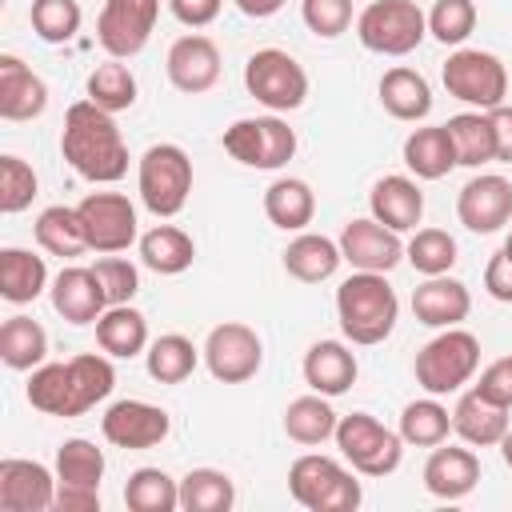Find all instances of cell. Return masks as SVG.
<instances>
[{
  "mask_svg": "<svg viewBox=\"0 0 512 512\" xmlns=\"http://www.w3.org/2000/svg\"><path fill=\"white\" fill-rule=\"evenodd\" d=\"M52 308L68 320V324H96L108 308V296H104V284L96 280L92 268H80V264H68L60 268V276L52 280Z\"/></svg>",
  "mask_w": 512,
  "mask_h": 512,
  "instance_id": "ffe728a7",
  "label": "cell"
},
{
  "mask_svg": "<svg viewBox=\"0 0 512 512\" xmlns=\"http://www.w3.org/2000/svg\"><path fill=\"white\" fill-rule=\"evenodd\" d=\"M200 352H204V364H208L212 380H220V384H244L264 364V344H260L256 328H248L240 320L216 324Z\"/></svg>",
  "mask_w": 512,
  "mask_h": 512,
  "instance_id": "4fadbf2b",
  "label": "cell"
},
{
  "mask_svg": "<svg viewBox=\"0 0 512 512\" xmlns=\"http://www.w3.org/2000/svg\"><path fill=\"white\" fill-rule=\"evenodd\" d=\"M484 292L500 304H512V260H508L504 248L492 252L488 264H484Z\"/></svg>",
  "mask_w": 512,
  "mask_h": 512,
  "instance_id": "816d5d0a",
  "label": "cell"
},
{
  "mask_svg": "<svg viewBox=\"0 0 512 512\" xmlns=\"http://www.w3.org/2000/svg\"><path fill=\"white\" fill-rule=\"evenodd\" d=\"M200 356H204V352H200L188 336H180V332H164V336H156V340L148 344V352H144V368H148V376H152L156 384H184V380L196 372Z\"/></svg>",
  "mask_w": 512,
  "mask_h": 512,
  "instance_id": "d590c367",
  "label": "cell"
},
{
  "mask_svg": "<svg viewBox=\"0 0 512 512\" xmlns=\"http://www.w3.org/2000/svg\"><path fill=\"white\" fill-rule=\"evenodd\" d=\"M500 456H504V464L512 468V428L504 432V440H500Z\"/></svg>",
  "mask_w": 512,
  "mask_h": 512,
  "instance_id": "6f0895ef",
  "label": "cell"
},
{
  "mask_svg": "<svg viewBox=\"0 0 512 512\" xmlns=\"http://www.w3.org/2000/svg\"><path fill=\"white\" fill-rule=\"evenodd\" d=\"M124 504L132 512H176L180 480H172L164 468H136L124 484Z\"/></svg>",
  "mask_w": 512,
  "mask_h": 512,
  "instance_id": "b9f144b4",
  "label": "cell"
},
{
  "mask_svg": "<svg viewBox=\"0 0 512 512\" xmlns=\"http://www.w3.org/2000/svg\"><path fill=\"white\" fill-rule=\"evenodd\" d=\"M404 164L416 180H444L456 168V148L444 124H428V128H412L404 136Z\"/></svg>",
  "mask_w": 512,
  "mask_h": 512,
  "instance_id": "83f0119b",
  "label": "cell"
},
{
  "mask_svg": "<svg viewBox=\"0 0 512 512\" xmlns=\"http://www.w3.org/2000/svg\"><path fill=\"white\" fill-rule=\"evenodd\" d=\"M428 32L440 44L460 48L476 32V4L472 0H436L428 12Z\"/></svg>",
  "mask_w": 512,
  "mask_h": 512,
  "instance_id": "bcb514c9",
  "label": "cell"
},
{
  "mask_svg": "<svg viewBox=\"0 0 512 512\" xmlns=\"http://www.w3.org/2000/svg\"><path fill=\"white\" fill-rule=\"evenodd\" d=\"M480 484V456L472 448H432V456L424 460V488L436 500H464L472 488Z\"/></svg>",
  "mask_w": 512,
  "mask_h": 512,
  "instance_id": "7402d4cb",
  "label": "cell"
},
{
  "mask_svg": "<svg viewBox=\"0 0 512 512\" xmlns=\"http://www.w3.org/2000/svg\"><path fill=\"white\" fill-rule=\"evenodd\" d=\"M196 260V244L184 228L176 224H156L140 236V264L152 268L156 276H180Z\"/></svg>",
  "mask_w": 512,
  "mask_h": 512,
  "instance_id": "1f68e13d",
  "label": "cell"
},
{
  "mask_svg": "<svg viewBox=\"0 0 512 512\" xmlns=\"http://www.w3.org/2000/svg\"><path fill=\"white\" fill-rule=\"evenodd\" d=\"M300 16L312 36L336 40L352 24V0H300Z\"/></svg>",
  "mask_w": 512,
  "mask_h": 512,
  "instance_id": "681fc988",
  "label": "cell"
},
{
  "mask_svg": "<svg viewBox=\"0 0 512 512\" xmlns=\"http://www.w3.org/2000/svg\"><path fill=\"white\" fill-rule=\"evenodd\" d=\"M104 468H108V460H104V452H100L92 440L72 436V440H64V444L56 448V480H60V484L100 488Z\"/></svg>",
  "mask_w": 512,
  "mask_h": 512,
  "instance_id": "7bdbcfd3",
  "label": "cell"
},
{
  "mask_svg": "<svg viewBox=\"0 0 512 512\" xmlns=\"http://www.w3.org/2000/svg\"><path fill=\"white\" fill-rule=\"evenodd\" d=\"M32 32L44 40V44H68L76 32H80V0H32Z\"/></svg>",
  "mask_w": 512,
  "mask_h": 512,
  "instance_id": "f6af8a7d",
  "label": "cell"
},
{
  "mask_svg": "<svg viewBox=\"0 0 512 512\" xmlns=\"http://www.w3.org/2000/svg\"><path fill=\"white\" fill-rule=\"evenodd\" d=\"M504 252H508V260H512V232L504 236Z\"/></svg>",
  "mask_w": 512,
  "mask_h": 512,
  "instance_id": "680465c9",
  "label": "cell"
},
{
  "mask_svg": "<svg viewBox=\"0 0 512 512\" xmlns=\"http://www.w3.org/2000/svg\"><path fill=\"white\" fill-rule=\"evenodd\" d=\"M264 216L280 232H304L316 216V192L296 176H280L264 188Z\"/></svg>",
  "mask_w": 512,
  "mask_h": 512,
  "instance_id": "4dcf8cb0",
  "label": "cell"
},
{
  "mask_svg": "<svg viewBox=\"0 0 512 512\" xmlns=\"http://www.w3.org/2000/svg\"><path fill=\"white\" fill-rule=\"evenodd\" d=\"M36 244L48 252V256H60V260H76L88 248V236H84V224H80V212L68 208V204H52L36 216Z\"/></svg>",
  "mask_w": 512,
  "mask_h": 512,
  "instance_id": "836d02e7",
  "label": "cell"
},
{
  "mask_svg": "<svg viewBox=\"0 0 512 512\" xmlns=\"http://www.w3.org/2000/svg\"><path fill=\"white\" fill-rule=\"evenodd\" d=\"M48 288L44 256L28 248H0V296L8 304H32Z\"/></svg>",
  "mask_w": 512,
  "mask_h": 512,
  "instance_id": "d6a6232c",
  "label": "cell"
},
{
  "mask_svg": "<svg viewBox=\"0 0 512 512\" xmlns=\"http://www.w3.org/2000/svg\"><path fill=\"white\" fill-rule=\"evenodd\" d=\"M456 216L468 232H500L512 220V180L500 172H480L472 176L460 196H456Z\"/></svg>",
  "mask_w": 512,
  "mask_h": 512,
  "instance_id": "2e32d148",
  "label": "cell"
},
{
  "mask_svg": "<svg viewBox=\"0 0 512 512\" xmlns=\"http://www.w3.org/2000/svg\"><path fill=\"white\" fill-rule=\"evenodd\" d=\"M344 264L340 256V240H328L320 232H300L288 248H284V272L300 284H320L332 280L336 268Z\"/></svg>",
  "mask_w": 512,
  "mask_h": 512,
  "instance_id": "f1b7e54d",
  "label": "cell"
},
{
  "mask_svg": "<svg viewBox=\"0 0 512 512\" xmlns=\"http://www.w3.org/2000/svg\"><path fill=\"white\" fill-rule=\"evenodd\" d=\"M284 4H288V0H236V8H240L244 16H252V20H268V16H276Z\"/></svg>",
  "mask_w": 512,
  "mask_h": 512,
  "instance_id": "9f6ffc18",
  "label": "cell"
},
{
  "mask_svg": "<svg viewBox=\"0 0 512 512\" xmlns=\"http://www.w3.org/2000/svg\"><path fill=\"white\" fill-rule=\"evenodd\" d=\"M440 80L448 96H456L476 112H492L508 96V68L496 52L484 48H456L440 68Z\"/></svg>",
  "mask_w": 512,
  "mask_h": 512,
  "instance_id": "9c48e42d",
  "label": "cell"
},
{
  "mask_svg": "<svg viewBox=\"0 0 512 512\" xmlns=\"http://www.w3.org/2000/svg\"><path fill=\"white\" fill-rule=\"evenodd\" d=\"M340 256L356 268V272H392L404 260V240L400 232L384 228L376 216H360L348 220L340 232Z\"/></svg>",
  "mask_w": 512,
  "mask_h": 512,
  "instance_id": "e0dca14e",
  "label": "cell"
},
{
  "mask_svg": "<svg viewBox=\"0 0 512 512\" xmlns=\"http://www.w3.org/2000/svg\"><path fill=\"white\" fill-rule=\"evenodd\" d=\"M376 92H380V104H384V112L392 120L416 124V120H424L432 112V88H428V80L416 68H404V64L388 68L380 76V88Z\"/></svg>",
  "mask_w": 512,
  "mask_h": 512,
  "instance_id": "4316f807",
  "label": "cell"
},
{
  "mask_svg": "<svg viewBox=\"0 0 512 512\" xmlns=\"http://www.w3.org/2000/svg\"><path fill=\"white\" fill-rule=\"evenodd\" d=\"M244 88L268 112H296L308 100V72L284 48H260L244 64Z\"/></svg>",
  "mask_w": 512,
  "mask_h": 512,
  "instance_id": "30bf717a",
  "label": "cell"
},
{
  "mask_svg": "<svg viewBox=\"0 0 512 512\" xmlns=\"http://www.w3.org/2000/svg\"><path fill=\"white\" fill-rule=\"evenodd\" d=\"M288 492L308 512H356L364 500L356 468H344L340 460L320 456V452H304L292 460Z\"/></svg>",
  "mask_w": 512,
  "mask_h": 512,
  "instance_id": "277c9868",
  "label": "cell"
},
{
  "mask_svg": "<svg viewBox=\"0 0 512 512\" xmlns=\"http://www.w3.org/2000/svg\"><path fill=\"white\" fill-rule=\"evenodd\" d=\"M156 16H160V0H104L96 16V40L108 56L132 60L152 40Z\"/></svg>",
  "mask_w": 512,
  "mask_h": 512,
  "instance_id": "5bb4252c",
  "label": "cell"
},
{
  "mask_svg": "<svg viewBox=\"0 0 512 512\" xmlns=\"http://www.w3.org/2000/svg\"><path fill=\"white\" fill-rule=\"evenodd\" d=\"M336 424H340V416H336V408L328 404V396H320V392L296 396V400L284 408V432H288V440H296V444H304V448L332 440V436H336Z\"/></svg>",
  "mask_w": 512,
  "mask_h": 512,
  "instance_id": "e575fe53",
  "label": "cell"
},
{
  "mask_svg": "<svg viewBox=\"0 0 512 512\" xmlns=\"http://www.w3.org/2000/svg\"><path fill=\"white\" fill-rule=\"evenodd\" d=\"M220 144L236 164L260 168V172H276L296 156V132L276 112L272 116H244V120L228 124Z\"/></svg>",
  "mask_w": 512,
  "mask_h": 512,
  "instance_id": "8fae6325",
  "label": "cell"
},
{
  "mask_svg": "<svg viewBox=\"0 0 512 512\" xmlns=\"http://www.w3.org/2000/svg\"><path fill=\"white\" fill-rule=\"evenodd\" d=\"M412 312L424 328H456L472 312V292L456 276H424L412 292Z\"/></svg>",
  "mask_w": 512,
  "mask_h": 512,
  "instance_id": "44dd1931",
  "label": "cell"
},
{
  "mask_svg": "<svg viewBox=\"0 0 512 512\" xmlns=\"http://www.w3.org/2000/svg\"><path fill=\"white\" fill-rule=\"evenodd\" d=\"M168 8H172V16H176L180 24H188V28H208V24L220 16L224 0H168Z\"/></svg>",
  "mask_w": 512,
  "mask_h": 512,
  "instance_id": "f5cc1de1",
  "label": "cell"
},
{
  "mask_svg": "<svg viewBox=\"0 0 512 512\" xmlns=\"http://www.w3.org/2000/svg\"><path fill=\"white\" fill-rule=\"evenodd\" d=\"M236 504V484L220 468H192L180 476V508L184 512H228Z\"/></svg>",
  "mask_w": 512,
  "mask_h": 512,
  "instance_id": "f35d334b",
  "label": "cell"
},
{
  "mask_svg": "<svg viewBox=\"0 0 512 512\" xmlns=\"http://www.w3.org/2000/svg\"><path fill=\"white\" fill-rule=\"evenodd\" d=\"M164 68H168V80H172L176 92L200 96L220 80V48H216V40H208L200 32H188V36L172 40Z\"/></svg>",
  "mask_w": 512,
  "mask_h": 512,
  "instance_id": "d6986e66",
  "label": "cell"
},
{
  "mask_svg": "<svg viewBox=\"0 0 512 512\" xmlns=\"http://www.w3.org/2000/svg\"><path fill=\"white\" fill-rule=\"evenodd\" d=\"M476 392H480L484 400L500 404V408H512V356H500V360H492V364L480 372V380H476Z\"/></svg>",
  "mask_w": 512,
  "mask_h": 512,
  "instance_id": "f907efd6",
  "label": "cell"
},
{
  "mask_svg": "<svg viewBox=\"0 0 512 512\" xmlns=\"http://www.w3.org/2000/svg\"><path fill=\"white\" fill-rule=\"evenodd\" d=\"M480 368V340L468 328H444L440 336H432L420 352H416V384L428 396H448L460 392Z\"/></svg>",
  "mask_w": 512,
  "mask_h": 512,
  "instance_id": "5b68a950",
  "label": "cell"
},
{
  "mask_svg": "<svg viewBox=\"0 0 512 512\" xmlns=\"http://www.w3.org/2000/svg\"><path fill=\"white\" fill-rule=\"evenodd\" d=\"M48 108V84L12 52L0 56V116L36 120Z\"/></svg>",
  "mask_w": 512,
  "mask_h": 512,
  "instance_id": "cb8c5ba5",
  "label": "cell"
},
{
  "mask_svg": "<svg viewBox=\"0 0 512 512\" xmlns=\"http://www.w3.org/2000/svg\"><path fill=\"white\" fill-rule=\"evenodd\" d=\"M92 272H96V280L104 284V296H108V304H132V296L140 292V272H136V264L132 260H124V256H100L96 264H92Z\"/></svg>",
  "mask_w": 512,
  "mask_h": 512,
  "instance_id": "c3c4849f",
  "label": "cell"
},
{
  "mask_svg": "<svg viewBox=\"0 0 512 512\" xmlns=\"http://www.w3.org/2000/svg\"><path fill=\"white\" fill-rule=\"evenodd\" d=\"M336 320L352 344H384L400 320L396 288L384 280V272H352L336 288Z\"/></svg>",
  "mask_w": 512,
  "mask_h": 512,
  "instance_id": "3957f363",
  "label": "cell"
},
{
  "mask_svg": "<svg viewBox=\"0 0 512 512\" xmlns=\"http://www.w3.org/2000/svg\"><path fill=\"white\" fill-rule=\"evenodd\" d=\"M116 388V368L100 352H80L64 364H40L28 376V404L44 416H84L100 400H108Z\"/></svg>",
  "mask_w": 512,
  "mask_h": 512,
  "instance_id": "6da1fadb",
  "label": "cell"
},
{
  "mask_svg": "<svg viewBox=\"0 0 512 512\" xmlns=\"http://www.w3.org/2000/svg\"><path fill=\"white\" fill-rule=\"evenodd\" d=\"M428 36V16L416 0H372L356 16V40L376 56H408Z\"/></svg>",
  "mask_w": 512,
  "mask_h": 512,
  "instance_id": "ba28073f",
  "label": "cell"
},
{
  "mask_svg": "<svg viewBox=\"0 0 512 512\" xmlns=\"http://www.w3.org/2000/svg\"><path fill=\"white\" fill-rule=\"evenodd\" d=\"M368 212L392 232H412L424 216V192L412 176H380L368 192Z\"/></svg>",
  "mask_w": 512,
  "mask_h": 512,
  "instance_id": "d4e9b609",
  "label": "cell"
},
{
  "mask_svg": "<svg viewBox=\"0 0 512 512\" xmlns=\"http://www.w3.org/2000/svg\"><path fill=\"white\" fill-rule=\"evenodd\" d=\"M136 76H132V68L124 64V60H116V56H108L104 64H96L92 72H88V100L92 104H100L104 112H128L132 104H136Z\"/></svg>",
  "mask_w": 512,
  "mask_h": 512,
  "instance_id": "ab89813d",
  "label": "cell"
},
{
  "mask_svg": "<svg viewBox=\"0 0 512 512\" xmlns=\"http://www.w3.org/2000/svg\"><path fill=\"white\" fill-rule=\"evenodd\" d=\"M488 120H492V136H496V160L512 164V104L492 108Z\"/></svg>",
  "mask_w": 512,
  "mask_h": 512,
  "instance_id": "11a10c76",
  "label": "cell"
},
{
  "mask_svg": "<svg viewBox=\"0 0 512 512\" xmlns=\"http://www.w3.org/2000/svg\"><path fill=\"white\" fill-rule=\"evenodd\" d=\"M360 376V364H356V352L340 340H316L308 352H304V384L320 396H344Z\"/></svg>",
  "mask_w": 512,
  "mask_h": 512,
  "instance_id": "603a6c76",
  "label": "cell"
},
{
  "mask_svg": "<svg viewBox=\"0 0 512 512\" xmlns=\"http://www.w3.org/2000/svg\"><path fill=\"white\" fill-rule=\"evenodd\" d=\"M100 432L116 448L144 452V448H156V444L168 440L172 420H168V412L160 404H148V400H116L100 416Z\"/></svg>",
  "mask_w": 512,
  "mask_h": 512,
  "instance_id": "9a60e30c",
  "label": "cell"
},
{
  "mask_svg": "<svg viewBox=\"0 0 512 512\" xmlns=\"http://www.w3.org/2000/svg\"><path fill=\"white\" fill-rule=\"evenodd\" d=\"M56 476L40 460H0V508L4 512H48L56 508Z\"/></svg>",
  "mask_w": 512,
  "mask_h": 512,
  "instance_id": "ac0fdd59",
  "label": "cell"
},
{
  "mask_svg": "<svg viewBox=\"0 0 512 512\" xmlns=\"http://www.w3.org/2000/svg\"><path fill=\"white\" fill-rule=\"evenodd\" d=\"M136 188L156 220L184 212L192 196V160L180 144H152L136 164Z\"/></svg>",
  "mask_w": 512,
  "mask_h": 512,
  "instance_id": "8992f818",
  "label": "cell"
},
{
  "mask_svg": "<svg viewBox=\"0 0 512 512\" xmlns=\"http://www.w3.org/2000/svg\"><path fill=\"white\" fill-rule=\"evenodd\" d=\"M452 432H456L468 448H492V444H500L504 432H508V408L484 400V396L472 388V392H464V396L456 400V408H452Z\"/></svg>",
  "mask_w": 512,
  "mask_h": 512,
  "instance_id": "484cf974",
  "label": "cell"
},
{
  "mask_svg": "<svg viewBox=\"0 0 512 512\" xmlns=\"http://www.w3.org/2000/svg\"><path fill=\"white\" fill-rule=\"evenodd\" d=\"M96 344L100 352L116 360H132L148 348V320L132 304H108L104 316L96 320Z\"/></svg>",
  "mask_w": 512,
  "mask_h": 512,
  "instance_id": "f546056e",
  "label": "cell"
},
{
  "mask_svg": "<svg viewBox=\"0 0 512 512\" xmlns=\"http://www.w3.org/2000/svg\"><path fill=\"white\" fill-rule=\"evenodd\" d=\"M448 432H452V412L436 396H424V400L404 404V412H400V436H404V444L436 448V444L448 440Z\"/></svg>",
  "mask_w": 512,
  "mask_h": 512,
  "instance_id": "60d3db41",
  "label": "cell"
},
{
  "mask_svg": "<svg viewBox=\"0 0 512 512\" xmlns=\"http://www.w3.org/2000/svg\"><path fill=\"white\" fill-rule=\"evenodd\" d=\"M56 508L60 512H100V488L56 484Z\"/></svg>",
  "mask_w": 512,
  "mask_h": 512,
  "instance_id": "db71d44e",
  "label": "cell"
},
{
  "mask_svg": "<svg viewBox=\"0 0 512 512\" xmlns=\"http://www.w3.org/2000/svg\"><path fill=\"white\" fill-rule=\"evenodd\" d=\"M452 148H456V164L460 168H484L496 160V136H492V120L488 112H460L448 124Z\"/></svg>",
  "mask_w": 512,
  "mask_h": 512,
  "instance_id": "74e56055",
  "label": "cell"
},
{
  "mask_svg": "<svg viewBox=\"0 0 512 512\" xmlns=\"http://www.w3.org/2000/svg\"><path fill=\"white\" fill-rule=\"evenodd\" d=\"M36 188H40V180L28 160H20L12 152L0 156V212H8V216L24 212L36 200Z\"/></svg>",
  "mask_w": 512,
  "mask_h": 512,
  "instance_id": "7dc6e473",
  "label": "cell"
},
{
  "mask_svg": "<svg viewBox=\"0 0 512 512\" xmlns=\"http://www.w3.org/2000/svg\"><path fill=\"white\" fill-rule=\"evenodd\" d=\"M60 152L72 164V172L92 184H116L128 172V144L112 112H104L92 100L68 104L64 128H60Z\"/></svg>",
  "mask_w": 512,
  "mask_h": 512,
  "instance_id": "7a4b0ae2",
  "label": "cell"
},
{
  "mask_svg": "<svg viewBox=\"0 0 512 512\" xmlns=\"http://www.w3.org/2000/svg\"><path fill=\"white\" fill-rule=\"evenodd\" d=\"M48 356V332L32 316H8L0 324V360L12 372H32Z\"/></svg>",
  "mask_w": 512,
  "mask_h": 512,
  "instance_id": "8d00e7d4",
  "label": "cell"
},
{
  "mask_svg": "<svg viewBox=\"0 0 512 512\" xmlns=\"http://www.w3.org/2000/svg\"><path fill=\"white\" fill-rule=\"evenodd\" d=\"M404 260L420 276H444L456 264V240L444 228H416V236L404 244Z\"/></svg>",
  "mask_w": 512,
  "mask_h": 512,
  "instance_id": "ee69618b",
  "label": "cell"
},
{
  "mask_svg": "<svg viewBox=\"0 0 512 512\" xmlns=\"http://www.w3.org/2000/svg\"><path fill=\"white\" fill-rule=\"evenodd\" d=\"M80 224L88 236L92 252H128L132 244H140V228H136V204L124 192H88L80 204Z\"/></svg>",
  "mask_w": 512,
  "mask_h": 512,
  "instance_id": "7c38bea8",
  "label": "cell"
},
{
  "mask_svg": "<svg viewBox=\"0 0 512 512\" xmlns=\"http://www.w3.org/2000/svg\"><path fill=\"white\" fill-rule=\"evenodd\" d=\"M336 448L360 476H392L404 460V436L384 428L372 412H348L336 424Z\"/></svg>",
  "mask_w": 512,
  "mask_h": 512,
  "instance_id": "52a82bcc",
  "label": "cell"
}]
</instances>
